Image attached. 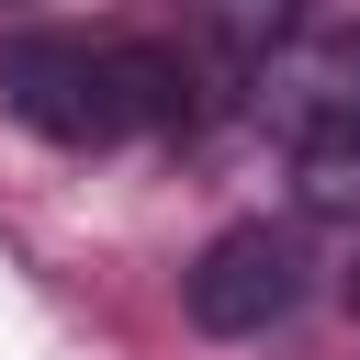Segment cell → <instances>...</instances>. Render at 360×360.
<instances>
[{"instance_id": "277c9868", "label": "cell", "mask_w": 360, "mask_h": 360, "mask_svg": "<svg viewBox=\"0 0 360 360\" xmlns=\"http://www.w3.org/2000/svg\"><path fill=\"white\" fill-rule=\"evenodd\" d=\"M315 11L304 0H180V34H191V68L202 79H259Z\"/></svg>"}, {"instance_id": "6da1fadb", "label": "cell", "mask_w": 360, "mask_h": 360, "mask_svg": "<svg viewBox=\"0 0 360 360\" xmlns=\"http://www.w3.org/2000/svg\"><path fill=\"white\" fill-rule=\"evenodd\" d=\"M191 101H202V68H191L180 45L68 34V22L0 34V112L34 124L45 146H135V135L191 124Z\"/></svg>"}, {"instance_id": "7a4b0ae2", "label": "cell", "mask_w": 360, "mask_h": 360, "mask_svg": "<svg viewBox=\"0 0 360 360\" xmlns=\"http://www.w3.org/2000/svg\"><path fill=\"white\" fill-rule=\"evenodd\" d=\"M248 112L270 146H292L304 169H349L360 158V22H304L259 79Z\"/></svg>"}, {"instance_id": "5b68a950", "label": "cell", "mask_w": 360, "mask_h": 360, "mask_svg": "<svg viewBox=\"0 0 360 360\" xmlns=\"http://www.w3.org/2000/svg\"><path fill=\"white\" fill-rule=\"evenodd\" d=\"M349 315H360V259H349Z\"/></svg>"}, {"instance_id": "3957f363", "label": "cell", "mask_w": 360, "mask_h": 360, "mask_svg": "<svg viewBox=\"0 0 360 360\" xmlns=\"http://www.w3.org/2000/svg\"><path fill=\"white\" fill-rule=\"evenodd\" d=\"M304 292H315V259H304L292 225H225L180 270V315L202 338H270V326L304 315Z\"/></svg>"}]
</instances>
